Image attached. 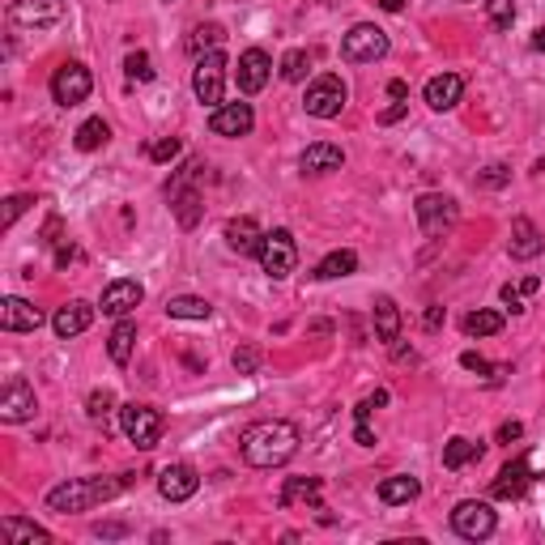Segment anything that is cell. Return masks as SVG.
Segmentation results:
<instances>
[{"label":"cell","instance_id":"1","mask_svg":"<svg viewBox=\"0 0 545 545\" xmlns=\"http://www.w3.org/2000/svg\"><path fill=\"white\" fill-rule=\"evenodd\" d=\"M243 460L252 468H282L286 460L299 456V427L294 422H282V417H264V422H252L243 430Z\"/></svg>","mask_w":545,"mask_h":545},{"label":"cell","instance_id":"2","mask_svg":"<svg viewBox=\"0 0 545 545\" xmlns=\"http://www.w3.org/2000/svg\"><path fill=\"white\" fill-rule=\"evenodd\" d=\"M132 486V473H116V478H77L47 490V507L60 511V516H73V511H90L94 503H107Z\"/></svg>","mask_w":545,"mask_h":545},{"label":"cell","instance_id":"3","mask_svg":"<svg viewBox=\"0 0 545 545\" xmlns=\"http://www.w3.org/2000/svg\"><path fill=\"white\" fill-rule=\"evenodd\" d=\"M119 430L129 435V443H137L141 452H149L162 439V414L154 405H119Z\"/></svg>","mask_w":545,"mask_h":545},{"label":"cell","instance_id":"4","mask_svg":"<svg viewBox=\"0 0 545 545\" xmlns=\"http://www.w3.org/2000/svg\"><path fill=\"white\" fill-rule=\"evenodd\" d=\"M260 269L269 272L272 282H282V277H290L294 272V264H299V247H294V234L290 231H269L264 239H260Z\"/></svg>","mask_w":545,"mask_h":545},{"label":"cell","instance_id":"5","mask_svg":"<svg viewBox=\"0 0 545 545\" xmlns=\"http://www.w3.org/2000/svg\"><path fill=\"white\" fill-rule=\"evenodd\" d=\"M417 226H422V234L427 239H443V234L456 226V218H460V209H456L452 196H443V192H427V196H417Z\"/></svg>","mask_w":545,"mask_h":545},{"label":"cell","instance_id":"6","mask_svg":"<svg viewBox=\"0 0 545 545\" xmlns=\"http://www.w3.org/2000/svg\"><path fill=\"white\" fill-rule=\"evenodd\" d=\"M379 56H388V35L375 22H358L341 39V60H350V65H366V60H379Z\"/></svg>","mask_w":545,"mask_h":545},{"label":"cell","instance_id":"7","mask_svg":"<svg viewBox=\"0 0 545 545\" xmlns=\"http://www.w3.org/2000/svg\"><path fill=\"white\" fill-rule=\"evenodd\" d=\"M452 529H456V537H465V541H486V537L499 529V516H494L490 503L465 499V503H456V511H452Z\"/></svg>","mask_w":545,"mask_h":545},{"label":"cell","instance_id":"8","mask_svg":"<svg viewBox=\"0 0 545 545\" xmlns=\"http://www.w3.org/2000/svg\"><path fill=\"white\" fill-rule=\"evenodd\" d=\"M345 81L333 77V73H324V77H315L312 86H307V98H303V107H307V116L315 119H337L341 107H345Z\"/></svg>","mask_w":545,"mask_h":545},{"label":"cell","instance_id":"9","mask_svg":"<svg viewBox=\"0 0 545 545\" xmlns=\"http://www.w3.org/2000/svg\"><path fill=\"white\" fill-rule=\"evenodd\" d=\"M94 90V77H90V68L77 65V60H68V65H60L52 73V98L60 107H77L86 103Z\"/></svg>","mask_w":545,"mask_h":545},{"label":"cell","instance_id":"10","mask_svg":"<svg viewBox=\"0 0 545 545\" xmlns=\"http://www.w3.org/2000/svg\"><path fill=\"white\" fill-rule=\"evenodd\" d=\"M221 90H226V56L221 52L201 56L192 73V94L205 107H221Z\"/></svg>","mask_w":545,"mask_h":545},{"label":"cell","instance_id":"11","mask_svg":"<svg viewBox=\"0 0 545 545\" xmlns=\"http://www.w3.org/2000/svg\"><path fill=\"white\" fill-rule=\"evenodd\" d=\"M30 417H35V388L26 379H9L5 392H0V422L17 427V422H30Z\"/></svg>","mask_w":545,"mask_h":545},{"label":"cell","instance_id":"12","mask_svg":"<svg viewBox=\"0 0 545 545\" xmlns=\"http://www.w3.org/2000/svg\"><path fill=\"white\" fill-rule=\"evenodd\" d=\"M9 17H14L17 26H35V30L56 26L65 17V0H14Z\"/></svg>","mask_w":545,"mask_h":545},{"label":"cell","instance_id":"13","mask_svg":"<svg viewBox=\"0 0 545 545\" xmlns=\"http://www.w3.org/2000/svg\"><path fill=\"white\" fill-rule=\"evenodd\" d=\"M158 490L167 503H188L196 490H201V473L192 465H167L158 473Z\"/></svg>","mask_w":545,"mask_h":545},{"label":"cell","instance_id":"14","mask_svg":"<svg viewBox=\"0 0 545 545\" xmlns=\"http://www.w3.org/2000/svg\"><path fill=\"white\" fill-rule=\"evenodd\" d=\"M145 299V286L141 282H132V277H119V282H111V286L103 290V315H116V320H124L129 312H137Z\"/></svg>","mask_w":545,"mask_h":545},{"label":"cell","instance_id":"15","mask_svg":"<svg viewBox=\"0 0 545 545\" xmlns=\"http://www.w3.org/2000/svg\"><path fill=\"white\" fill-rule=\"evenodd\" d=\"M269 73H272V60L264 47H247L239 56V90L243 94H260L269 86Z\"/></svg>","mask_w":545,"mask_h":545},{"label":"cell","instance_id":"16","mask_svg":"<svg viewBox=\"0 0 545 545\" xmlns=\"http://www.w3.org/2000/svg\"><path fill=\"white\" fill-rule=\"evenodd\" d=\"M252 124H256V116H252L247 103H221V107H213V116H209V129L218 132V137H247Z\"/></svg>","mask_w":545,"mask_h":545},{"label":"cell","instance_id":"17","mask_svg":"<svg viewBox=\"0 0 545 545\" xmlns=\"http://www.w3.org/2000/svg\"><path fill=\"white\" fill-rule=\"evenodd\" d=\"M39 324H43V312L35 303L17 299V294H9V299L0 303V328L5 333H35Z\"/></svg>","mask_w":545,"mask_h":545},{"label":"cell","instance_id":"18","mask_svg":"<svg viewBox=\"0 0 545 545\" xmlns=\"http://www.w3.org/2000/svg\"><path fill=\"white\" fill-rule=\"evenodd\" d=\"M341 167H345V149H341V145H333V141L307 145V149H303V158H299L303 175H328V170H341Z\"/></svg>","mask_w":545,"mask_h":545},{"label":"cell","instance_id":"19","mask_svg":"<svg viewBox=\"0 0 545 545\" xmlns=\"http://www.w3.org/2000/svg\"><path fill=\"white\" fill-rule=\"evenodd\" d=\"M532 486V465L529 456H516V460H507L503 473L494 478V499H519V494Z\"/></svg>","mask_w":545,"mask_h":545},{"label":"cell","instance_id":"20","mask_svg":"<svg viewBox=\"0 0 545 545\" xmlns=\"http://www.w3.org/2000/svg\"><path fill=\"white\" fill-rule=\"evenodd\" d=\"M94 324V307L86 299H73V303H65L60 312H56V320H52V328H56V337L60 341H68V337H81L86 328Z\"/></svg>","mask_w":545,"mask_h":545},{"label":"cell","instance_id":"21","mask_svg":"<svg viewBox=\"0 0 545 545\" xmlns=\"http://www.w3.org/2000/svg\"><path fill=\"white\" fill-rule=\"evenodd\" d=\"M465 94V77L460 73H439V77L427 81V107L430 111H452Z\"/></svg>","mask_w":545,"mask_h":545},{"label":"cell","instance_id":"22","mask_svg":"<svg viewBox=\"0 0 545 545\" xmlns=\"http://www.w3.org/2000/svg\"><path fill=\"white\" fill-rule=\"evenodd\" d=\"M541 247H545V239H541V231H537L529 218L511 221V239H507V252H511V256H516V260H537V256H541Z\"/></svg>","mask_w":545,"mask_h":545},{"label":"cell","instance_id":"23","mask_svg":"<svg viewBox=\"0 0 545 545\" xmlns=\"http://www.w3.org/2000/svg\"><path fill=\"white\" fill-rule=\"evenodd\" d=\"M260 239H264V231L256 226V218H231L226 221V247L239 252V256L260 252Z\"/></svg>","mask_w":545,"mask_h":545},{"label":"cell","instance_id":"24","mask_svg":"<svg viewBox=\"0 0 545 545\" xmlns=\"http://www.w3.org/2000/svg\"><path fill=\"white\" fill-rule=\"evenodd\" d=\"M417 494H422V481L409 478V473H396V478H384V481H379V499H384L388 507L414 503Z\"/></svg>","mask_w":545,"mask_h":545},{"label":"cell","instance_id":"25","mask_svg":"<svg viewBox=\"0 0 545 545\" xmlns=\"http://www.w3.org/2000/svg\"><path fill=\"white\" fill-rule=\"evenodd\" d=\"M282 507H294V503H312L315 511H324L320 507V478H290L286 486H282V499H277Z\"/></svg>","mask_w":545,"mask_h":545},{"label":"cell","instance_id":"26","mask_svg":"<svg viewBox=\"0 0 545 545\" xmlns=\"http://www.w3.org/2000/svg\"><path fill=\"white\" fill-rule=\"evenodd\" d=\"M358 269V256H354L350 247H341V252H328L320 264H315V282H337V277H350V272Z\"/></svg>","mask_w":545,"mask_h":545},{"label":"cell","instance_id":"27","mask_svg":"<svg viewBox=\"0 0 545 545\" xmlns=\"http://www.w3.org/2000/svg\"><path fill=\"white\" fill-rule=\"evenodd\" d=\"M375 337L379 341H396L401 337V307H396V299H388V294H379L375 299Z\"/></svg>","mask_w":545,"mask_h":545},{"label":"cell","instance_id":"28","mask_svg":"<svg viewBox=\"0 0 545 545\" xmlns=\"http://www.w3.org/2000/svg\"><path fill=\"white\" fill-rule=\"evenodd\" d=\"M132 345H137V324H132V320H119L116 333L107 337V354H111V363H116V366L129 363V358H132Z\"/></svg>","mask_w":545,"mask_h":545},{"label":"cell","instance_id":"29","mask_svg":"<svg viewBox=\"0 0 545 545\" xmlns=\"http://www.w3.org/2000/svg\"><path fill=\"white\" fill-rule=\"evenodd\" d=\"M0 532H5V537H9V541H39V545H47L52 541V532L47 529H39V524H30V519H17V516H5L0 519Z\"/></svg>","mask_w":545,"mask_h":545},{"label":"cell","instance_id":"30","mask_svg":"<svg viewBox=\"0 0 545 545\" xmlns=\"http://www.w3.org/2000/svg\"><path fill=\"white\" fill-rule=\"evenodd\" d=\"M481 452H486V443H473V439H460L456 435L447 447H443V468H465L468 460H481Z\"/></svg>","mask_w":545,"mask_h":545},{"label":"cell","instance_id":"31","mask_svg":"<svg viewBox=\"0 0 545 545\" xmlns=\"http://www.w3.org/2000/svg\"><path fill=\"white\" fill-rule=\"evenodd\" d=\"M167 315L170 320H209V315H213V303L196 299V294H180V299L167 303Z\"/></svg>","mask_w":545,"mask_h":545},{"label":"cell","instance_id":"32","mask_svg":"<svg viewBox=\"0 0 545 545\" xmlns=\"http://www.w3.org/2000/svg\"><path fill=\"white\" fill-rule=\"evenodd\" d=\"M107 137H111V129H107V119L103 116H94V119H86L77 132H73V141H77V149H98V145H107Z\"/></svg>","mask_w":545,"mask_h":545},{"label":"cell","instance_id":"33","mask_svg":"<svg viewBox=\"0 0 545 545\" xmlns=\"http://www.w3.org/2000/svg\"><path fill=\"white\" fill-rule=\"evenodd\" d=\"M465 333L468 337H494V333H503V315L499 312H468Z\"/></svg>","mask_w":545,"mask_h":545},{"label":"cell","instance_id":"34","mask_svg":"<svg viewBox=\"0 0 545 545\" xmlns=\"http://www.w3.org/2000/svg\"><path fill=\"white\" fill-rule=\"evenodd\" d=\"M221 39H226V35H221L218 22H209V26H196V30H192V39H188V52H192L196 60H201V56H205V47H218Z\"/></svg>","mask_w":545,"mask_h":545},{"label":"cell","instance_id":"35","mask_svg":"<svg viewBox=\"0 0 545 545\" xmlns=\"http://www.w3.org/2000/svg\"><path fill=\"white\" fill-rule=\"evenodd\" d=\"M170 205H175V213H180V226H196V218H201V196L196 192H175L170 196Z\"/></svg>","mask_w":545,"mask_h":545},{"label":"cell","instance_id":"36","mask_svg":"<svg viewBox=\"0 0 545 545\" xmlns=\"http://www.w3.org/2000/svg\"><path fill=\"white\" fill-rule=\"evenodd\" d=\"M111 409H116V392H111V388H94L90 401H86V414H90L94 422H103Z\"/></svg>","mask_w":545,"mask_h":545},{"label":"cell","instance_id":"37","mask_svg":"<svg viewBox=\"0 0 545 545\" xmlns=\"http://www.w3.org/2000/svg\"><path fill=\"white\" fill-rule=\"evenodd\" d=\"M486 14H490L494 30H511V22H516V5H511V0H486Z\"/></svg>","mask_w":545,"mask_h":545},{"label":"cell","instance_id":"38","mask_svg":"<svg viewBox=\"0 0 545 545\" xmlns=\"http://www.w3.org/2000/svg\"><path fill=\"white\" fill-rule=\"evenodd\" d=\"M307 68H312V56L294 47V52H286V60H282V77H286V81H303V77H307Z\"/></svg>","mask_w":545,"mask_h":545},{"label":"cell","instance_id":"39","mask_svg":"<svg viewBox=\"0 0 545 545\" xmlns=\"http://www.w3.org/2000/svg\"><path fill=\"white\" fill-rule=\"evenodd\" d=\"M124 73H129V81H149L154 77V60L145 52H132L129 60H124Z\"/></svg>","mask_w":545,"mask_h":545},{"label":"cell","instance_id":"40","mask_svg":"<svg viewBox=\"0 0 545 545\" xmlns=\"http://www.w3.org/2000/svg\"><path fill=\"white\" fill-rule=\"evenodd\" d=\"M256 366H260V350H256V345H243V350H234V371H239V375H252Z\"/></svg>","mask_w":545,"mask_h":545},{"label":"cell","instance_id":"41","mask_svg":"<svg viewBox=\"0 0 545 545\" xmlns=\"http://www.w3.org/2000/svg\"><path fill=\"white\" fill-rule=\"evenodd\" d=\"M507 180H511V170H507L503 162H490V167H486V170H481V175H478V183H481V188H503Z\"/></svg>","mask_w":545,"mask_h":545},{"label":"cell","instance_id":"42","mask_svg":"<svg viewBox=\"0 0 545 545\" xmlns=\"http://www.w3.org/2000/svg\"><path fill=\"white\" fill-rule=\"evenodd\" d=\"M149 158H154V162H170V158H180V141H175V137H158V141L149 145Z\"/></svg>","mask_w":545,"mask_h":545},{"label":"cell","instance_id":"43","mask_svg":"<svg viewBox=\"0 0 545 545\" xmlns=\"http://www.w3.org/2000/svg\"><path fill=\"white\" fill-rule=\"evenodd\" d=\"M30 205H35L30 196H9V201H5V226H14V221L22 218V213H26Z\"/></svg>","mask_w":545,"mask_h":545},{"label":"cell","instance_id":"44","mask_svg":"<svg viewBox=\"0 0 545 545\" xmlns=\"http://www.w3.org/2000/svg\"><path fill=\"white\" fill-rule=\"evenodd\" d=\"M460 366H468V371H478V375H486V371H499V366H490L486 363V358H481V354H460Z\"/></svg>","mask_w":545,"mask_h":545},{"label":"cell","instance_id":"45","mask_svg":"<svg viewBox=\"0 0 545 545\" xmlns=\"http://www.w3.org/2000/svg\"><path fill=\"white\" fill-rule=\"evenodd\" d=\"M499 294H503V303H507V307H511V312H524V290H516V286H503V290H499Z\"/></svg>","mask_w":545,"mask_h":545},{"label":"cell","instance_id":"46","mask_svg":"<svg viewBox=\"0 0 545 545\" xmlns=\"http://www.w3.org/2000/svg\"><path fill=\"white\" fill-rule=\"evenodd\" d=\"M519 435H524V427H519V422H503V427H499V443H516Z\"/></svg>","mask_w":545,"mask_h":545},{"label":"cell","instance_id":"47","mask_svg":"<svg viewBox=\"0 0 545 545\" xmlns=\"http://www.w3.org/2000/svg\"><path fill=\"white\" fill-rule=\"evenodd\" d=\"M354 439L363 443V447H375V430L366 427V422H358V427H354Z\"/></svg>","mask_w":545,"mask_h":545},{"label":"cell","instance_id":"48","mask_svg":"<svg viewBox=\"0 0 545 545\" xmlns=\"http://www.w3.org/2000/svg\"><path fill=\"white\" fill-rule=\"evenodd\" d=\"M405 111H409V107H405V103L388 107V111H384V116H379V124H396V119H405Z\"/></svg>","mask_w":545,"mask_h":545},{"label":"cell","instance_id":"49","mask_svg":"<svg viewBox=\"0 0 545 545\" xmlns=\"http://www.w3.org/2000/svg\"><path fill=\"white\" fill-rule=\"evenodd\" d=\"M422 324H427L430 333H435V328L443 324V307H427V320H422Z\"/></svg>","mask_w":545,"mask_h":545},{"label":"cell","instance_id":"50","mask_svg":"<svg viewBox=\"0 0 545 545\" xmlns=\"http://www.w3.org/2000/svg\"><path fill=\"white\" fill-rule=\"evenodd\" d=\"M73 256H77V252H73V247H68V243H60V247H56V264H60V269H65V264H68V260H73Z\"/></svg>","mask_w":545,"mask_h":545},{"label":"cell","instance_id":"51","mask_svg":"<svg viewBox=\"0 0 545 545\" xmlns=\"http://www.w3.org/2000/svg\"><path fill=\"white\" fill-rule=\"evenodd\" d=\"M98 537H124V524H98Z\"/></svg>","mask_w":545,"mask_h":545},{"label":"cell","instance_id":"52","mask_svg":"<svg viewBox=\"0 0 545 545\" xmlns=\"http://www.w3.org/2000/svg\"><path fill=\"white\" fill-rule=\"evenodd\" d=\"M532 52H545V26L532 30Z\"/></svg>","mask_w":545,"mask_h":545},{"label":"cell","instance_id":"53","mask_svg":"<svg viewBox=\"0 0 545 545\" xmlns=\"http://www.w3.org/2000/svg\"><path fill=\"white\" fill-rule=\"evenodd\" d=\"M388 94H392V98H405V94H409V86H405V81H388Z\"/></svg>","mask_w":545,"mask_h":545},{"label":"cell","instance_id":"54","mask_svg":"<svg viewBox=\"0 0 545 545\" xmlns=\"http://www.w3.org/2000/svg\"><path fill=\"white\" fill-rule=\"evenodd\" d=\"M519 290H524V294H537V290H541V277H524V286Z\"/></svg>","mask_w":545,"mask_h":545},{"label":"cell","instance_id":"55","mask_svg":"<svg viewBox=\"0 0 545 545\" xmlns=\"http://www.w3.org/2000/svg\"><path fill=\"white\" fill-rule=\"evenodd\" d=\"M379 9H388V14H401L405 0H379Z\"/></svg>","mask_w":545,"mask_h":545},{"label":"cell","instance_id":"56","mask_svg":"<svg viewBox=\"0 0 545 545\" xmlns=\"http://www.w3.org/2000/svg\"><path fill=\"white\" fill-rule=\"evenodd\" d=\"M167 5H170V0H167Z\"/></svg>","mask_w":545,"mask_h":545}]
</instances>
